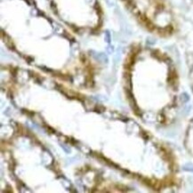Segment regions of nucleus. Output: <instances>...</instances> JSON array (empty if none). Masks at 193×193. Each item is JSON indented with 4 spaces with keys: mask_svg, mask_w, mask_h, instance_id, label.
<instances>
[]
</instances>
